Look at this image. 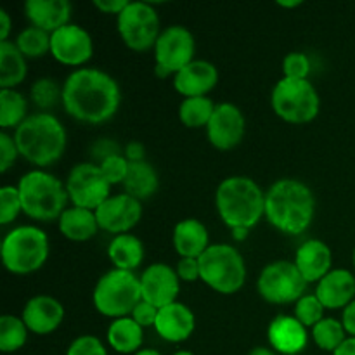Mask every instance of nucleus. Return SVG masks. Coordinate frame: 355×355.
Segmentation results:
<instances>
[{
	"label": "nucleus",
	"mask_w": 355,
	"mask_h": 355,
	"mask_svg": "<svg viewBox=\"0 0 355 355\" xmlns=\"http://www.w3.org/2000/svg\"><path fill=\"white\" fill-rule=\"evenodd\" d=\"M17 158H19V149L14 141V135L2 130L0 132V172L6 173Z\"/></svg>",
	"instance_id": "79ce46f5"
},
{
	"label": "nucleus",
	"mask_w": 355,
	"mask_h": 355,
	"mask_svg": "<svg viewBox=\"0 0 355 355\" xmlns=\"http://www.w3.org/2000/svg\"><path fill=\"white\" fill-rule=\"evenodd\" d=\"M295 266L309 283H319L333 270V252L321 239H307L295 253Z\"/></svg>",
	"instance_id": "4be33fe9"
},
{
	"label": "nucleus",
	"mask_w": 355,
	"mask_h": 355,
	"mask_svg": "<svg viewBox=\"0 0 355 355\" xmlns=\"http://www.w3.org/2000/svg\"><path fill=\"white\" fill-rule=\"evenodd\" d=\"M172 355H194L193 352H189V350H179V352L172 354Z\"/></svg>",
	"instance_id": "6e6d98bb"
},
{
	"label": "nucleus",
	"mask_w": 355,
	"mask_h": 355,
	"mask_svg": "<svg viewBox=\"0 0 355 355\" xmlns=\"http://www.w3.org/2000/svg\"><path fill=\"white\" fill-rule=\"evenodd\" d=\"M134 355H162L158 352V350L155 349H141L139 352H135Z\"/></svg>",
	"instance_id": "5fc2aeb1"
},
{
	"label": "nucleus",
	"mask_w": 355,
	"mask_h": 355,
	"mask_svg": "<svg viewBox=\"0 0 355 355\" xmlns=\"http://www.w3.org/2000/svg\"><path fill=\"white\" fill-rule=\"evenodd\" d=\"M17 191L23 203V214L33 220H59L62 211L68 208L66 184L42 168L24 173L17 182Z\"/></svg>",
	"instance_id": "39448f33"
},
{
	"label": "nucleus",
	"mask_w": 355,
	"mask_h": 355,
	"mask_svg": "<svg viewBox=\"0 0 355 355\" xmlns=\"http://www.w3.org/2000/svg\"><path fill=\"white\" fill-rule=\"evenodd\" d=\"M107 257L113 262L114 269L134 272L144 260V245L132 232L118 234L111 239L107 246Z\"/></svg>",
	"instance_id": "cd10ccee"
},
{
	"label": "nucleus",
	"mask_w": 355,
	"mask_h": 355,
	"mask_svg": "<svg viewBox=\"0 0 355 355\" xmlns=\"http://www.w3.org/2000/svg\"><path fill=\"white\" fill-rule=\"evenodd\" d=\"M14 44L26 59L44 58L47 52H51V33L30 24L17 33Z\"/></svg>",
	"instance_id": "f704fd0d"
},
{
	"label": "nucleus",
	"mask_w": 355,
	"mask_h": 355,
	"mask_svg": "<svg viewBox=\"0 0 355 355\" xmlns=\"http://www.w3.org/2000/svg\"><path fill=\"white\" fill-rule=\"evenodd\" d=\"M315 215V198L307 184L279 179L266 191V218L284 234H302Z\"/></svg>",
	"instance_id": "f03ea898"
},
{
	"label": "nucleus",
	"mask_w": 355,
	"mask_h": 355,
	"mask_svg": "<svg viewBox=\"0 0 355 355\" xmlns=\"http://www.w3.org/2000/svg\"><path fill=\"white\" fill-rule=\"evenodd\" d=\"M307 281L290 260H274L267 263L257 279V291L269 304H297L305 295Z\"/></svg>",
	"instance_id": "9b49d317"
},
{
	"label": "nucleus",
	"mask_w": 355,
	"mask_h": 355,
	"mask_svg": "<svg viewBox=\"0 0 355 355\" xmlns=\"http://www.w3.org/2000/svg\"><path fill=\"white\" fill-rule=\"evenodd\" d=\"M155 329L166 342H186L196 329V315L186 304L177 300L166 307L159 309Z\"/></svg>",
	"instance_id": "412c9836"
},
{
	"label": "nucleus",
	"mask_w": 355,
	"mask_h": 355,
	"mask_svg": "<svg viewBox=\"0 0 355 355\" xmlns=\"http://www.w3.org/2000/svg\"><path fill=\"white\" fill-rule=\"evenodd\" d=\"M352 262H354V269H355V250H354V255H352Z\"/></svg>",
	"instance_id": "4d7b16f0"
},
{
	"label": "nucleus",
	"mask_w": 355,
	"mask_h": 355,
	"mask_svg": "<svg viewBox=\"0 0 355 355\" xmlns=\"http://www.w3.org/2000/svg\"><path fill=\"white\" fill-rule=\"evenodd\" d=\"M123 187L125 193L134 196L135 200H148L153 194H156V191H158L159 187L158 172H156L155 166H153L151 163L146 162V159L144 162L130 163V168H128Z\"/></svg>",
	"instance_id": "c756f323"
},
{
	"label": "nucleus",
	"mask_w": 355,
	"mask_h": 355,
	"mask_svg": "<svg viewBox=\"0 0 355 355\" xmlns=\"http://www.w3.org/2000/svg\"><path fill=\"white\" fill-rule=\"evenodd\" d=\"M19 214H23V203L17 186L0 187V224L9 225Z\"/></svg>",
	"instance_id": "4c0bfd02"
},
{
	"label": "nucleus",
	"mask_w": 355,
	"mask_h": 355,
	"mask_svg": "<svg viewBox=\"0 0 355 355\" xmlns=\"http://www.w3.org/2000/svg\"><path fill=\"white\" fill-rule=\"evenodd\" d=\"M270 106L281 120L293 125L309 123L321 110V97L311 80L283 78L274 85Z\"/></svg>",
	"instance_id": "1a4fd4ad"
},
{
	"label": "nucleus",
	"mask_w": 355,
	"mask_h": 355,
	"mask_svg": "<svg viewBox=\"0 0 355 355\" xmlns=\"http://www.w3.org/2000/svg\"><path fill=\"white\" fill-rule=\"evenodd\" d=\"M333 355H355V336H349V338L333 352Z\"/></svg>",
	"instance_id": "8fccbe9b"
},
{
	"label": "nucleus",
	"mask_w": 355,
	"mask_h": 355,
	"mask_svg": "<svg viewBox=\"0 0 355 355\" xmlns=\"http://www.w3.org/2000/svg\"><path fill=\"white\" fill-rule=\"evenodd\" d=\"M218 83V69L207 59H194L173 75V89L184 97L208 96Z\"/></svg>",
	"instance_id": "6ab92c4d"
},
{
	"label": "nucleus",
	"mask_w": 355,
	"mask_h": 355,
	"mask_svg": "<svg viewBox=\"0 0 355 355\" xmlns=\"http://www.w3.org/2000/svg\"><path fill=\"white\" fill-rule=\"evenodd\" d=\"M130 0H94V7L104 14H120Z\"/></svg>",
	"instance_id": "a18cd8bd"
},
{
	"label": "nucleus",
	"mask_w": 355,
	"mask_h": 355,
	"mask_svg": "<svg viewBox=\"0 0 355 355\" xmlns=\"http://www.w3.org/2000/svg\"><path fill=\"white\" fill-rule=\"evenodd\" d=\"M28 75V62L14 42H0V89H16Z\"/></svg>",
	"instance_id": "c85d7f7f"
},
{
	"label": "nucleus",
	"mask_w": 355,
	"mask_h": 355,
	"mask_svg": "<svg viewBox=\"0 0 355 355\" xmlns=\"http://www.w3.org/2000/svg\"><path fill=\"white\" fill-rule=\"evenodd\" d=\"M246 132V120L243 111L232 103H220L215 106L214 116L207 125L208 141L220 151L234 149L243 141Z\"/></svg>",
	"instance_id": "dca6fc26"
},
{
	"label": "nucleus",
	"mask_w": 355,
	"mask_h": 355,
	"mask_svg": "<svg viewBox=\"0 0 355 355\" xmlns=\"http://www.w3.org/2000/svg\"><path fill=\"white\" fill-rule=\"evenodd\" d=\"M172 241L179 257L200 259L210 246V232L198 218H184L173 227Z\"/></svg>",
	"instance_id": "393cba45"
},
{
	"label": "nucleus",
	"mask_w": 355,
	"mask_h": 355,
	"mask_svg": "<svg viewBox=\"0 0 355 355\" xmlns=\"http://www.w3.org/2000/svg\"><path fill=\"white\" fill-rule=\"evenodd\" d=\"M118 33L128 49L137 52L155 49L162 28L155 7L142 0H130L116 16Z\"/></svg>",
	"instance_id": "9d476101"
},
{
	"label": "nucleus",
	"mask_w": 355,
	"mask_h": 355,
	"mask_svg": "<svg viewBox=\"0 0 355 355\" xmlns=\"http://www.w3.org/2000/svg\"><path fill=\"white\" fill-rule=\"evenodd\" d=\"M175 272H177V276H179V279L186 281V283H194V281L201 279L200 260L187 259V257H180L179 262H177Z\"/></svg>",
	"instance_id": "37998d69"
},
{
	"label": "nucleus",
	"mask_w": 355,
	"mask_h": 355,
	"mask_svg": "<svg viewBox=\"0 0 355 355\" xmlns=\"http://www.w3.org/2000/svg\"><path fill=\"white\" fill-rule=\"evenodd\" d=\"M30 96L38 110L47 111L49 113V110H52L59 101L62 103V85L59 87L55 80L44 76V78H38L31 85Z\"/></svg>",
	"instance_id": "c9c22d12"
},
{
	"label": "nucleus",
	"mask_w": 355,
	"mask_h": 355,
	"mask_svg": "<svg viewBox=\"0 0 355 355\" xmlns=\"http://www.w3.org/2000/svg\"><path fill=\"white\" fill-rule=\"evenodd\" d=\"M277 6L279 7H286V9H293V7H300L302 3V0H277Z\"/></svg>",
	"instance_id": "864d4df0"
},
{
	"label": "nucleus",
	"mask_w": 355,
	"mask_h": 355,
	"mask_svg": "<svg viewBox=\"0 0 355 355\" xmlns=\"http://www.w3.org/2000/svg\"><path fill=\"white\" fill-rule=\"evenodd\" d=\"M311 335L319 349L331 354L349 338L345 328H343V322L333 318H324L322 321H319L311 329Z\"/></svg>",
	"instance_id": "72a5a7b5"
},
{
	"label": "nucleus",
	"mask_w": 355,
	"mask_h": 355,
	"mask_svg": "<svg viewBox=\"0 0 355 355\" xmlns=\"http://www.w3.org/2000/svg\"><path fill=\"white\" fill-rule=\"evenodd\" d=\"M139 279H141L142 300L155 305L156 309H163L177 302L180 291V279L175 269H172L166 263H151L142 270Z\"/></svg>",
	"instance_id": "f3484780"
},
{
	"label": "nucleus",
	"mask_w": 355,
	"mask_h": 355,
	"mask_svg": "<svg viewBox=\"0 0 355 355\" xmlns=\"http://www.w3.org/2000/svg\"><path fill=\"white\" fill-rule=\"evenodd\" d=\"M12 135L19 156L40 168L59 162L68 144L64 125L55 114L47 111L30 114Z\"/></svg>",
	"instance_id": "7ed1b4c3"
},
{
	"label": "nucleus",
	"mask_w": 355,
	"mask_h": 355,
	"mask_svg": "<svg viewBox=\"0 0 355 355\" xmlns=\"http://www.w3.org/2000/svg\"><path fill=\"white\" fill-rule=\"evenodd\" d=\"M198 260H200L201 281L217 293L234 295L245 286V259L232 245L214 243Z\"/></svg>",
	"instance_id": "6e6552de"
},
{
	"label": "nucleus",
	"mask_w": 355,
	"mask_h": 355,
	"mask_svg": "<svg viewBox=\"0 0 355 355\" xmlns=\"http://www.w3.org/2000/svg\"><path fill=\"white\" fill-rule=\"evenodd\" d=\"M10 16L6 9H0V42L9 40Z\"/></svg>",
	"instance_id": "09e8293b"
},
{
	"label": "nucleus",
	"mask_w": 355,
	"mask_h": 355,
	"mask_svg": "<svg viewBox=\"0 0 355 355\" xmlns=\"http://www.w3.org/2000/svg\"><path fill=\"white\" fill-rule=\"evenodd\" d=\"M28 116L26 97L16 89H0V128L16 130Z\"/></svg>",
	"instance_id": "7c9ffc66"
},
{
	"label": "nucleus",
	"mask_w": 355,
	"mask_h": 355,
	"mask_svg": "<svg viewBox=\"0 0 355 355\" xmlns=\"http://www.w3.org/2000/svg\"><path fill=\"white\" fill-rule=\"evenodd\" d=\"M21 319L35 335H51L64 321V307L51 295H37L24 304Z\"/></svg>",
	"instance_id": "a211bd4d"
},
{
	"label": "nucleus",
	"mask_w": 355,
	"mask_h": 355,
	"mask_svg": "<svg viewBox=\"0 0 355 355\" xmlns=\"http://www.w3.org/2000/svg\"><path fill=\"white\" fill-rule=\"evenodd\" d=\"M123 156L130 163L144 162V159H146V148H144V144H142V142H139V141H130L127 146H125Z\"/></svg>",
	"instance_id": "49530a36"
},
{
	"label": "nucleus",
	"mask_w": 355,
	"mask_h": 355,
	"mask_svg": "<svg viewBox=\"0 0 355 355\" xmlns=\"http://www.w3.org/2000/svg\"><path fill=\"white\" fill-rule=\"evenodd\" d=\"M231 232H232V238H234L236 241H245L250 234V229L236 227V229H231Z\"/></svg>",
	"instance_id": "3c124183"
},
{
	"label": "nucleus",
	"mask_w": 355,
	"mask_h": 355,
	"mask_svg": "<svg viewBox=\"0 0 355 355\" xmlns=\"http://www.w3.org/2000/svg\"><path fill=\"white\" fill-rule=\"evenodd\" d=\"M315 297L324 309H345L355 300V276L347 269H333L318 283Z\"/></svg>",
	"instance_id": "5701e85b"
},
{
	"label": "nucleus",
	"mask_w": 355,
	"mask_h": 355,
	"mask_svg": "<svg viewBox=\"0 0 355 355\" xmlns=\"http://www.w3.org/2000/svg\"><path fill=\"white\" fill-rule=\"evenodd\" d=\"M99 168L101 172H103V175L106 177L107 182H110L111 186H114V184L125 182L128 168H130V162H128L121 153H118V155H111L107 156L106 159H103V162L99 163Z\"/></svg>",
	"instance_id": "58836bf2"
},
{
	"label": "nucleus",
	"mask_w": 355,
	"mask_h": 355,
	"mask_svg": "<svg viewBox=\"0 0 355 355\" xmlns=\"http://www.w3.org/2000/svg\"><path fill=\"white\" fill-rule=\"evenodd\" d=\"M158 311L159 309H156L155 305L141 300L139 302L137 307L134 309V312L130 314V318L134 319L135 322H139L142 328H149V326H153V328H155L156 318H158Z\"/></svg>",
	"instance_id": "c03bdc74"
},
{
	"label": "nucleus",
	"mask_w": 355,
	"mask_h": 355,
	"mask_svg": "<svg viewBox=\"0 0 355 355\" xmlns=\"http://www.w3.org/2000/svg\"><path fill=\"white\" fill-rule=\"evenodd\" d=\"M142 300L141 279L135 272L111 269L99 277L92 293L94 307L106 318H127Z\"/></svg>",
	"instance_id": "0eeeda50"
},
{
	"label": "nucleus",
	"mask_w": 355,
	"mask_h": 355,
	"mask_svg": "<svg viewBox=\"0 0 355 355\" xmlns=\"http://www.w3.org/2000/svg\"><path fill=\"white\" fill-rule=\"evenodd\" d=\"M215 207L229 229L252 231L266 217V193L252 177L231 175L218 184Z\"/></svg>",
	"instance_id": "20e7f679"
},
{
	"label": "nucleus",
	"mask_w": 355,
	"mask_h": 355,
	"mask_svg": "<svg viewBox=\"0 0 355 355\" xmlns=\"http://www.w3.org/2000/svg\"><path fill=\"white\" fill-rule=\"evenodd\" d=\"M121 90L116 80L101 68H78L62 83V106L78 121L99 125L116 114Z\"/></svg>",
	"instance_id": "f257e3e1"
},
{
	"label": "nucleus",
	"mask_w": 355,
	"mask_h": 355,
	"mask_svg": "<svg viewBox=\"0 0 355 355\" xmlns=\"http://www.w3.org/2000/svg\"><path fill=\"white\" fill-rule=\"evenodd\" d=\"M107 343L118 354H135L144 342V328L135 322L130 315L113 319L106 333Z\"/></svg>",
	"instance_id": "bb28decb"
},
{
	"label": "nucleus",
	"mask_w": 355,
	"mask_h": 355,
	"mask_svg": "<svg viewBox=\"0 0 355 355\" xmlns=\"http://www.w3.org/2000/svg\"><path fill=\"white\" fill-rule=\"evenodd\" d=\"M97 224L111 234H127L142 218V201L127 193L111 194L96 210Z\"/></svg>",
	"instance_id": "2eb2a0df"
},
{
	"label": "nucleus",
	"mask_w": 355,
	"mask_h": 355,
	"mask_svg": "<svg viewBox=\"0 0 355 355\" xmlns=\"http://www.w3.org/2000/svg\"><path fill=\"white\" fill-rule=\"evenodd\" d=\"M66 191L73 207L96 211L111 196V184L97 163H76L66 177Z\"/></svg>",
	"instance_id": "f8f14e48"
},
{
	"label": "nucleus",
	"mask_w": 355,
	"mask_h": 355,
	"mask_svg": "<svg viewBox=\"0 0 355 355\" xmlns=\"http://www.w3.org/2000/svg\"><path fill=\"white\" fill-rule=\"evenodd\" d=\"M194 54L196 40L189 28L182 24H170L162 30L155 45L156 66L166 69L170 75H175L196 59Z\"/></svg>",
	"instance_id": "ddd939ff"
},
{
	"label": "nucleus",
	"mask_w": 355,
	"mask_h": 355,
	"mask_svg": "<svg viewBox=\"0 0 355 355\" xmlns=\"http://www.w3.org/2000/svg\"><path fill=\"white\" fill-rule=\"evenodd\" d=\"M49 238L37 225H17L2 239L0 255L10 274L26 276L37 272L49 259Z\"/></svg>",
	"instance_id": "423d86ee"
},
{
	"label": "nucleus",
	"mask_w": 355,
	"mask_h": 355,
	"mask_svg": "<svg viewBox=\"0 0 355 355\" xmlns=\"http://www.w3.org/2000/svg\"><path fill=\"white\" fill-rule=\"evenodd\" d=\"M217 104L208 96L184 97L179 106V118L187 128H201L210 123Z\"/></svg>",
	"instance_id": "2f4dec72"
},
{
	"label": "nucleus",
	"mask_w": 355,
	"mask_h": 355,
	"mask_svg": "<svg viewBox=\"0 0 355 355\" xmlns=\"http://www.w3.org/2000/svg\"><path fill=\"white\" fill-rule=\"evenodd\" d=\"M248 355H276V350L269 349V347H255L250 350Z\"/></svg>",
	"instance_id": "603ef678"
},
{
	"label": "nucleus",
	"mask_w": 355,
	"mask_h": 355,
	"mask_svg": "<svg viewBox=\"0 0 355 355\" xmlns=\"http://www.w3.org/2000/svg\"><path fill=\"white\" fill-rule=\"evenodd\" d=\"M59 231L69 241L83 243L92 239L99 231L96 211L80 207H68L58 220Z\"/></svg>",
	"instance_id": "a878e982"
},
{
	"label": "nucleus",
	"mask_w": 355,
	"mask_h": 355,
	"mask_svg": "<svg viewBox=\"0 0 355 355\" xmlns=\"http://www.w3.org/2000/svg\"><path fill=\"white\" fill-rule=\"evenodd\" d=\"M23 9L31 26L49 33L68 24L71 17V3L68 0H26Z\"/></svg>",
	"instance_id": "b1692460"
},
{
	"label": "nucleus",
	"mask_w": 355,
	"mask_h": 355,
	"mask_svg": "<svg viewBox=\"0 0 355 355\" xmlns=\"http://www.w3.org/2000/svg\"><path fill=\"white\" fill-rule=\"evenodd\" d=\"M28 331L24 321L17 315L3 314L0 318V350L3 354L17 352L28 342Z\"/></svg>",
	"instance_id": "473e14b6"
},
{
	"label": "nucleus",
	"mask_w": 355,
	"mask_h": 355,
	"mask_svg": "<svg viewBox=\"0 0 355 355\" xmlns=\"http://www.w3.org/2000/svg\"><path fill=\"white\" fill-rule=\"evenodd\" d=\"M270 347L281 355H300L309 343V331L295 315L281 314L267 328Z\"/></svg>",
	"instance_id": "aec40b11"
},
{
	"label": "nucleus",
	"mask_w": 355,
	"mask_h": 355,
	"mask_svg": "<svg viewBox=\"0 0 355 355\" xmlns=\"http://www.w3.org/2000/svg\"><path fill=\"white\" fill-rule=\"evenodd\" d=\"M342 322H343V328H345L347 335L355 336V300L352 302V304L347 305V307L343 309Z\"/></svg>",
	"instance_id": "de8ad7c7"
},
{
	"label": "nucleus",
	"mask_w": 355,
	"mask_h": 355,
	"mask_svg": "<svg viewBox=\"0 0 355 355\" xmlns=\"http://www.w3.org/2000/svg\"><path fill=\"white\" fill-rule=\"evenodd\" d=\"M324 305L321 304L318 297L305 293L300 300L295 304V318L305 326V328H314L319 321L324 319Z\"/></svg>",
	"instance_id": "e433bc0d"
},
{
	"label": "nucleus",
	"mask_w": 355,
	"mask_h": 355,
	"mask_svg": "<svg viewBox=\"0 0 355 355\" xmlns=\"http://www.w3.org/2000/svg\"><path fill=\"white\" fill-rule=\"evenodd\" d=\"M51 54L66 66H82L92 58L94 42L89 31L75 23H68L51 33Z\"/></svg>",
	"instance_id": "4468645a"
},
{
	"label": "nucleus",
	"mask_w": 355,
	"mask_h": 355,
	"mask_svg": "<svg viewBox=\"0 0 355 355\" xmlns=\"http://www.w3.org/2000/svg\"><path fill=\"white\" fill-rule=\"evenodd\" d=\"M66 355H107V350L97 336L82 335L69 343Z\"/></svg>",
	"instance_id": "a19ab883"
},
{
	"label": "nucleus",
	"mask_w": 355,
	"mask_h": 355,
	"mask_svg": "<svg viewBox=\"0 0 355 355\" xmlns=\"http://www.w3.org/2000/svg\"><path fill=\"white\" fill-rule=\"evenodd\" d=\"M283 73L286 78H309V73H311V59H309V55L305 52H290L283 59Z\"/></svg>",
	"instance_id": "ea45409f"
}]
</instances>
